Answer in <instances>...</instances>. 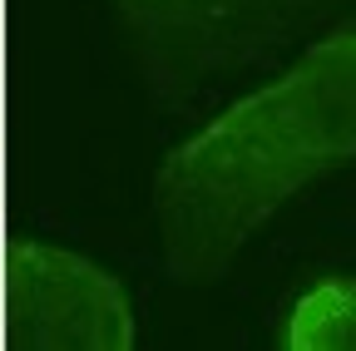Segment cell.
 Segmentation results:
<instances>
[{
    "label": "cell",
    "mask_w": 356,
    "mask_h": 351,
    "mask_svg": "<svg viewBox=\"0 0 356 351\" xmlns=\"http://www.w3.org/2000/svg\"><path fill=\"white\" fill-rule=\"evenodd\" d=\"M356 168V30H332L252 95L233 99L154 173L159 262L213 287L312 183Z\"/></svg>",
    "instance_id": "obj_1"
},
{
    "label": "cell",
    "mask_w": 356,
    "mask_h": 351,
    "mask_svg": "<svg viewBox=\"0 0 356 351\" xmlns=\"http://www.w3.org/2000/svg\"><path fill=\"white\" fill-rule=\"evenodd\" d=\"M144 84L188 104L218 79L252 70L341 15L351 0H114Z\"/></svg>",
    "instance_id": "obj_2"
},
{
    "label": "cell",
    "mask_w": 356,
    "mask_h": 351,
    "mask_svg": "<svg viewBox=\"0 0 356 351\" xmlns=\"http://www.w3.org/2000/svg\"><path fill=\"white\" fill-rule=\"evenodd\" d=\"M6 346L10 351H129L134 307L119 277L55 243L6 252Z\"/></svg>",
    "instance_id": "obj_3"
},
{
    "label": "cell",
    "mask_w": 356,
    "mask_h": 351,
    "mask_svg": "<svg viewBox=\"0 0 356 351\" xmlns=\"http://www.w3.org/2000/svg\"><path fill=\"white\" fill-rule=\"evenodd\" d=\"M287 351H356V277L317 282L287 317Z\"/></svg>",
    "instance_id": "obj_4"
}]
</instances>
